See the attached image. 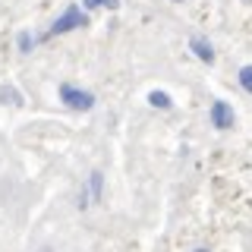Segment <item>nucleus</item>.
Returning <instances> with one entry per match:
<instances>
[{
	"mask_svg": "<svg viewBox=\"0 0 252 252\" xmlns=\"http://www.w3.org/2000/svg\"><path fill=\"white\" fill-rule=\"evenodd\" d=\"M195 252H208V249H195Z\"/></svg>",
	"mask_w": 252,
	"mask_h": 252,
	"instance_id": "obj_12",
	"label": "nucleus"
},
{
	"mask_svg": "<svg viewBox=\"0 0 252 252\" xmlns=\"http://www.w3.org/2000/svg\"><path fill=\"white\" fill-rule=\"evenodd\" d=\"M60 101L69 110H92L94 107V94L85 92V89H76V85H69V82L60 85Z\"/></svg>",
	"mask_w": 252,
	"mask_h": 252,
	"instance_id": "obj_2",
	"label": "nucleus"
},
{
	"mask_svg": "<svg viewBox=\"0 0 252 252\" xmlns=\"http://www.w3.org/2000/svg\"><path fill=\"white\" fill-rule=\"evenodd\" d=\"M89 186H92V195H94V199H101V186H104V177L94 170L92 177H89Z\"/></svg>",
	"mask_w": 252,
	"mask_h": 252,
	"instance_id": "obj_7",
	"label": "nucleus"
},
{
	"mask_svg": "<svg viewBox=\"0 0 252 252\" xmlns=\"http://www.w3.org/2000/svg\"><path fill=\"white\" fill-rule=\"evenodd\" d=\"M246 3H252V0H246Z\"/></svg>",
	"mask_w": 252,
	"mask_h": 252,
	"instance_id": "obj_14",
	"label": "nucleus"
},
{
	"mask_svg": "<svg viewBox=\"0 0 252 252\" xmlns=\"http://www.w3.org/2000/svg\"><path fill=\"white\" fill-rule=\"evenodd\" d=\"M233 107L227 104V101H215V104H211V126H215V129H230L233 126Z\"/></svg>",
	"mask_w": 252,
	"mask_h": 252,
	"instance_id": "obj_3",
	"label": "nucleus"
},
{
	"mask_svg": "<svg viewBox=\"0 0 252 252\" xmlns=\"http://www.w3.org/2000/svg\"><path fill=\"white\" fill-rule=\"evenodd\" d=\"M0 98H3V101H10L13 107H19V104H22V94L16 92V89H10V85H3V89H0Z\"/></svg>",
	"mask_w": 252,
	"mask_h": 252,
	"instance_id": "obj_6",
	"label": "nucleus"
},
{
	"mask_svg": "<svg viewBox=\"0 0 252 252\" xmlns=\"http://www.w3.org/2000/svg\"><path fill=\"white\" fill-rule=\"evenodd\" d=\"M35 44H38V38H35V35H29V32H22V35H19V51H22V54H29Z\"/></svg>",
	"mask_w": 252,
	"mask_h": 252,
	"instance_id": "obj_8",
	"label": "nucleus"
},
{
	"mask_svg": "<svg viewBox=\"0 0 252 252\" xmlns=\"http://www.w3.org/2000/svg\"><path fill=\"white\" fill-rule=\"evenodd\" d=\"M85 6H89V10H94V6H104V0H82Z\"/></svg>",
	"mask_w": 252,
	"mask_h": 252,
	"instance_id": "obj_10",
	"label": "nucleus"
},
{
	"mask_svg": "<svg viewBox=\"0 0 252 252\" xmlns=\"http://www.w3.org/2000/svg\"><path fill=\"white\" fill-rule=\"evenodd\" d=\"M104 6L107 10H120V0H104Z\"/></svg>",
	"mask_w": 252,
	"mask_h": 252,
	"instance_id": "obj_11",
	"label": "nucleus"
},
{
	"mask_svg": "<svg viewBox=\"0 0 252 252\" xmlns=\"http://www.w3.org/2000/svg\"><path fill=\"white\" fill-rule=\"evenodd\" d=\"M240 85H243V89H246V92L252 94V63L240 69Z\"/></svg>",
	"mask_w": 252,
	"mask_h": 252,
	"instance_id": "obj_9",
	"label": "nucleus"
},
{
	"mask_svg": "<svg viewBox=\"0 0 252 252\" xmlns=\"http://www.w3.org/2000/svg\"><path fill=\"white\" fill-rule=\"evenodd\" d=\"M82 26H89V16L82 13V6L69 3L66 10H63V16H60V19L51 26V32H47V38H54V35H66V32H73V29H82Z\"/></svg>",
	"mask_w": 252,
	"mask_h": 252,
	"instance_id": "obj_1",
	"label": "nucleus"
},
{
	"mask_svg": "<svg viewBox=\"0 0 252 252\" xmlns=\"http://www.w3.org/2000/svg\"><path fill=\"white\" fill-rule=\"evenodd\" d=\"M173 3H183V0H173Z\"/></svg>",
	"mask_w": 252,
	"mask_h": 252,
	"instance_id": "obj_13",
	"label": "nucleus"
},
{
	"mask_svg": "<svg viewBox=\"0 0 252 252\" xmlns=\"http://www.w3.org/2000/svg\"><path fill=\"white\" fill-rule=\"evenodd\" d=\"M189 47H192V54L199 57L202 63H215V47H211L208 41H205L202 35H192V41H189Z\"/></svg>",
	"mask_w": 252,
	"mask_h": 252,
	"instance_id": "obj_4",
	"label": "nucleus"
},
{
	"mask_svg": "<svg viewBox=\"0 0 252 252\" xmlns=\"http://www.w3.org/2000/svg\"><path fill=\"white\" fill-rule=\"evenodd\" d=\"M148 104H152V107H161V110H170L173 101H170L167 92H152V94H148Z\"/></svg>",
	"mask_w": 252,
	"mask_h": 252,
	"instance_id": "obj_5",
	"label": "nucleus"
}]
</instances>
